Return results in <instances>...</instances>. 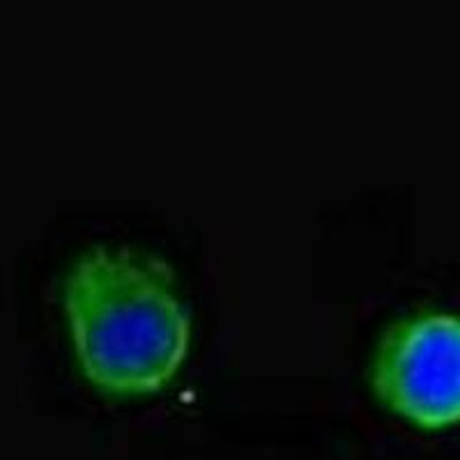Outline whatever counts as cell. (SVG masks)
Here are the masks:
<instances>
[{
	"label": "cell",
	"mask_w": 460,
	"mask_h": 460,
	"mask_svg": "<svg viewBox=\"0 0 460 460\" xmlns=\"http://www.w3.org/2000/svg\"><path fill=\"white\" fill-rule=\"evenodd\" d=\"M371 387L417 429L460 424V315L424 309L396 320L373 355Z\"/></svg>",
	"instance_id": "cell-2"
},
{
	"label": "cell",
	"mask_w": 460,
	"mask_h": 460,
	"mask_svg": "<svg viewBox=\"0 0 460 460\" xmlns=\"http://www.w3.org/2000/svg\"><path fill=\"white\" fill-rule=\"evenodd\" d=\"M63 306L81 373L106 396L162 392L187 357L191 318L155 253L93 246L69 267Z\"/></svg>",
	"instance_id": "cell-1"
}]
</instances>
